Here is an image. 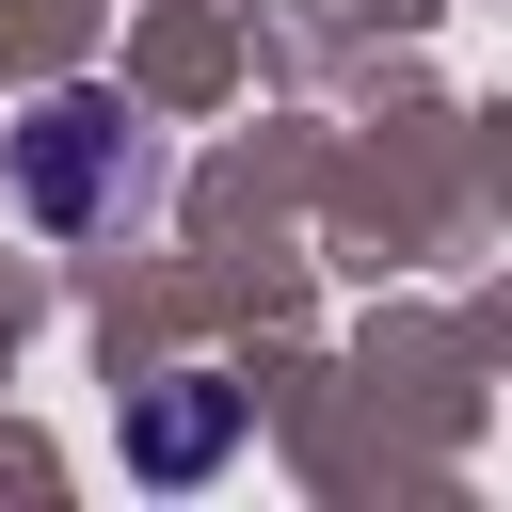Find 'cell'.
<instances>
[{
	"instance_id": "7a4b0ae2",
	"label": "cell",
	"mask_w": 512,
	"mask_h": 512,
	"mask_svg": "<svg viewBox=\"0 0 512 512\" xmlns=\"http://www.w3.org/2000/svg\"><path fill=\"white\" fill-rule=\"evenodd\" d=\"M224 432H240V384H160V400L128 416V464H144V480H208Z\"/></svg>"
},
{
	"instance_id": "6da1fadb",
	"label": "cell",
	"mask_w": 512,
	"mask_h": 512,
	"mask_svg": "<svg viewBox=\"0 0 512 512\" xmlns=\"http://www.w3.org/2000/svg\"><path fill=\"white\" fill-rule=\"evenodd\" d=\"M112 192H128V112H112L96 80L32 96V128H16V208H32V224H96Z\"/></svg>"
}]
</instances>
